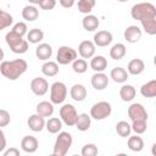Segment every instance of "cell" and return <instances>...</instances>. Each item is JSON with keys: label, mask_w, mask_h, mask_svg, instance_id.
Instances as JSON below:
<instances>
[{"label": "cell", "mask_w": 156, "mask_h": 156, "mask_svg": "<svg viewBox=\"0 0 156 156\" xmlns=\"http://www.w3.org/2000/svg\"><path fill=\"white\" fill-rule=\"evenodd\" d=\"M28 68L27 61L23 58H16L12 61H1L0 73L9 80L18 79Z\"/></svg>", "instance_id": "1"}, {"label": "cell", "mask_w": 156, "mask_h": 156, "mask_svg": "<svg viewBox=\"0 0 156 156\" xmlns=\"http://www.w3.org/2000/svg\"><path fill=\"white\" fill-rule=\"evenodd\" d=\"M130 16L133 20L143 21L147 18L156 17V7L151 2H138L130 10Z\"/></svg>", "instance_id": "2"}, {"label": "cell", "mask_w": 156, "mask_h": 156, "mask_svg": "<svg viewBox=\"0 0 156 156\" xmlns=\"http://www.w3.org/2000/svg\"><path fill=\"white\" fill-rule=\"evenodd\" d=\"M72 143H73V139L68 132H58V135L54 144L52 154L55 156H65L71 149Z\"/></svg>", "instance_id": "3"}, {"label": "cell", "mask_w": 156, "mask_h": 156, "mask_svg": "<svg viewBox=\"0 0 156 156\" xmlns=\"http://www.w3.org/2000/svg\"><path fill=\"white\" fill-rule=\"evenodd\" d=\"M67 98V87L62 82H55L50 87V101L54 105L62 104Z\"/></svg>", "instance_id": "4"}, {"label": "cell", "mask_w": 156, "mask_h": 156, "mask_svg": "<svg viewBox=\"0 0 156 156\" xmlns=\"http://www.w3.org/2000/svg\"><path fill=\"white\" fill-rule=\"evenodd\" d=\"M112 112L111 104L107 101H99L94 104L90 108V117L96 121H102L107 118Z\"/></svg>", "instance_id": "5"}, {"label": "cell", "mask_w": 156, "mask_h": 156, "mask_svg": "<svg viewBox=\"0 0 156 156\" xmlns=\"http://www.w3.org/2000/svg\"><path fill=\"white\" fill-rule=\"evenodd\" d=\"M77 58V51L67 45H62L58 48L56 54V62L58 65H68L72 63Z\"/></svg>", "instance_id": "6"}, {"label": "cell", "mask_w": 156, "mask_h": 156, "mask_svg": "<svg viewBox=\"0 0 156 156\" xmlns=\"http://www.w3.org/2000/svg\"><path fill=\"white\" fill-rule=\"evenodd\" d=\"M77 117H78V112L72 104H63L62 107L60 108V118L62 123H65L66 126L68 127L74 126Z\"/></svg>", "instance_id": "7"}, {"label": "cell", "mask_w": 156, "mask_h": 156, "mask_svg": "<svg viewBox=\"0 0 156 156\" xmlns=\"http://www.w3.org/2000/svg\"><path fill=\"white\" fill-rule=\"evenodd\" d=\"M30 90L37 96H43L49 90V83L45 78L35 77L30 80Z\"/></svg>", "instance_id": "8"}, {"label": "cell", "mask_w": 156, "mask_h": 156, "mask_svg": "<svg viewBox=\"0 0 156 156\" xmlns=\"http://www.w3.org/2000/svg\"><path fill=\"white\" fill-rule=\"evenodd\" d=\"M128 117L132 121H135V119H146L147 121V112L141 104L134 102L128 107Z\"/></svg>", "instance_id": "9"}, {"label": "cell", "mask_w": 156, "mask_h": 156, "mask_svg": "<svg viewBox=\"0 0 156 156\" xmlns=\"http://www.w3.org/2000/svg\"><path fill=\"white\" fill-rule=\"evenodd\" d=\"M113 37H112V33L108 32V30H99L94 34V40L93 43L95 44V46H100V48H104V46H107L111 44Z\"/></svg>", "instance_id": "10"}, {"label": "cell", "mask_w": 156, "mask_h": 156, "mask_svg": "<svg viewBox=\"0 0 156 156\" xmlns=\"http://www.w3.org/2000/svg\"><path fill=\"white\" fill-rule=\"evenodd\" d=\"M38 146H39L38 139L33 135H26L21 140V147L27 154H34L38 150Z\"/></svg>", "instance_id": "11"}, {"label": "cell", "mask_w": 156, "mask_h": 156, "mask_svg": "<svg viewBox=\"0 0 156 156\" xmlns=\"http://www.w3.org/2000/svg\"><path fill=\"white\" fill-rule=\"evenodd\" d=\"M95 44L91 40H83L78 46V52L82 58H91L95 55Z\"/></svg>", "instance_id": "12"}, {"label": "cell", "mask_w": 156, "mask_h": 156, "mask_svg": "<svg viewBox=\"0 0 156 156\" xmlns=\"http://www.w3.org/2000/svg\"><path fill=\"white\" fill-rule=\"evenodd\" d=\"M27 124L29 127L30 130L33 132H41L45 128V117L40 116L39 113H34L32 116H29Z\"/></svg>", "instance_id": "13"}, {"label": "cell", "mask_w": 156, "mask_h": 156, "mask_svg": "<svg viewBox=\"0 0 156 156\" xmlns=\"http://www.w3.org/2000/svg\"><path fill=\"white\" fill-rule=\"evenodd\" d=\"M124 39L126 41L130 43V44H134V43H138L141 38V29L138 27V26H129L124 29Z\"/></svg>", "instance_id": "14"}, {"label": "cell", "mask_w": 156, "mask_h": 156, "mask_svg": "<svg viewBox=\"0 0 156 156\" xmlns=\"http://www.w3.org/2000/svg\"><path fill=\"white\" fill-rule=\"evenodd\" d=\"M91 85L95 90H104L108 85V77L104 72H95L91 77Z\"/></svg>", "instance_id": "15"}, {"label": "cell", "mask_w": 156, "mask_h": 156, "mask_svg": "<svg viewBox=\"0 0 156 156\" xmlns=\"http://www.w3.org/2000/svg\"><path fill=\"white\" fill-rule=\"evenodd\" d=\"M144 69H145V63L141 58H133L128 62V66H127L128 74L139 76L144 72Z\"/></svg>", "instance_id": "16"}, {"label": "cell", "mask_w": 156, "mask_h": 156, "mask_svg": "<svg viewBox=\"0 0 156 156\" xmlns=\"http://www.w3.org/2000/svg\"><path fill=\"white\" fill-rule=\"evenodd\" d=\"M35 56L37 58L41 60V61H48L51 56H52V48L50 44L46 43H41L37 46L35 49Z\"/></svg>", "instance_id": "17"}, {"label": "cell", "mask_w": 156, "mask_h": 156, "mask_svg": "<svg viewBox=\"0 0 156 156\" xmlns=\"http://www.w3.org/2000/svg\"><path fill=\"white\" fill-rule=\"evenodd\" d=\"M82 26L87 32H94V30H96L99 28L100 21H99V18L96 16L88 13V15L84 16V18L82 21Z\"/></svg>", "instance_id": "18"}, {"label": "cell", "mask_w": 156, "mask_h": 156, "mask_svg": "<svg viewBox=\"0 0 156 156\" xmlns=\"http://www.w3.org/2000/svg\"><path fill=\"white\" fill-rule=\"evenodd\" d=\"M87 89L83 84H74L69 90V95L74 101H83L87 98Z\"/></svg>", "instance_id": "19"}, {"label": "cell", "mask_w": 156, "mask_h": 156, "mask_svg": "<svg viewBox=\"0 0 156 156\" xmlns=\"http://www.w3.org/2000/svg\"><path fill=\"white\" fill-rule=\"evenodd\" d=\"M128 77H129V74L123 67H115L111 69V73H110V78L115 83H124V82H127Z\"/></svg>", "instance_id": "20"}, {"label": "cell", "mask_w": 156, "mask_h": 156, "mask_svg": "<svg viewBox=\"0 0 156 156\" xmlns=\"http://www.w3.org/2000/svg\"><path fill=\"white\" fill-rule=\"evenodd\" d=\"M74 126L80 132L88 130L90 128V126H91V117H90V115H88V113H80V115H78Z\"/></svg>", "instance_id": "21"}, {"label": "cell", "mask_w": 156, "mask_h": 156, "mask_svg": "<svg viewBox=\"0 0 156 156\" xmlns=\"http://www.w3.org/2000/svg\"><path fill=\"white\" fill-rule=\"evenodd\" d=\"M90 67L95 72H104L107 68V60L101 55L93 56L90 60Z\"/></svg>", "instance_id": "22"}, {"label": "cell", "mask_w": 156, "mask_h": 156, "mask_svg": "<svg viewBox=\"0 0 156 156\" xmlns=\"http://www.w3.org/2000/svg\"><path fill=\"white\" fill-rule=\"evenodd\" d=\"M128 149L134 151V152H140L144 149V140L141 139V136H139V134L135 135H129L128 136V141H127Z\"/></svg>", "instance_id": "23"}, {"label": "cell", "mask_w": 156, "mask_h": 156, "mask_svg": "<svg viewBox=\"0 0 156 156\" xmlns=\"http://www.w3.org/2000/svg\"><path fill=\"white\" fill-rule=\"evenodd\" d=\"M58 63L55 61H45L41 66V72L46 77H55L58 73Z\"/></svg>", "instance_id": "24"}, {"label": "cell", "mask_w": 156, "mask_h": 156, "mask_svg": "<svg viewBox=\"0 0 156 156\" xmlns=\"http://www.w3.org/2000/svg\"><path fill=\"white\" fill-rule=\"evenodd\" d=\"M135 95H136V90H135V88L133 87V85H130V84H124V85H122L121 87V89H119V96H121V99L123 100V101H132L134 98H135Z\"/></svg>", "instance_id": "25"}, {"label": "cell", "mask_w": 156, "mask_h": 156, "mask_svg": "<svg viewBox=\"0 0 156 156\" xmlns=\"http://www.w3.org/2000/svg\"><path fill=\"white\" fill-rule=\"evenodd\" d=\"M37 113L43 117H51L54 113V104L51 101H40L37 105Z\"/></svg>", "instance_id": "26"}, {"label": "cell", "mask_w": 156, "mask_h": 156, "mask_svg": "<svg viewBox=\"0 0 156 156\" xmlns=\"http://www.w3.org/2000/svg\"><path fill=\"white\" fill-rule=\"evenodd\" d=\"M45 128L51 134H56V133L61 132V129H62V121H61V118H57V117L49 118L45 122Z\"/></svg>", "instance_id": "27"}, {"label": "cell", "mask_w": 156, "mask_h": 156, "mask_svg": "<svg viewBox=\"0 0 156 156\" xmlns=\"http://www.w3.org/2000/svg\"><path fill=\"white\" fill-rule=\"evenodd\" d=\"M126 52H127L126 45L122 44V43H117L110 49V56H111L112 60H116V61L122 60L126 56Z\"/></svg>", "instance_id": "28"}, {"label": "cell", "mask_w": 156, "mask_h": 156, "mask_svg": "<svg viewBox=\"0 0 156 156\" xmlns=\"http://www.w3.org/2000/svg\"><path fill=\"white\" fill-rule=\"evenodd\" d=\"M140 94L144 98H155L156 96V80L152 79L143 84L140 88Z\"/></svg>", "instance_id": "29"}, {"label": "cell", "mask_w": 156, "mask_h": 156, "mask_svg": "<svg viewBox=\"0 0 156 156\" xmlns=\"http://www.w3.org/2000/svg\"><path fill=\"white\" fill-rule=\"evenodd\" d=\"M22 17L28 22H33L39 17V11L34 5H27L22 10Z\"/></svg>", "instance_id": "30"}, {"label": "cell", "mask_w": 156, "mask_h": 156, "mask_svg": "<svg viewBox=\"0 0 156 156\" xmlns=\"http://www.w3.org/2000/svg\"><path fill=\"white\" fill-rule=\"evenodd\" d=\"M44 39V32L39 28H33L27 32V41L30 44H39Z\"/></svg>", "instance_id": "31"}, {"label": "cell", "mask_w": 156, "mask_h": 156, "mask_svg": "<svg viewBox=\"0 0 156 156\" xmlns=\"http://www.w3.org/2000/svg\"><path fill=\"white\" fill-rule=\"evenodd\" d=\"M116 132L119 136L122 138H127L132 133V128H130V124L126 121H119L117 124H116Z\"/></svg>", "instance_id": "32"}, {"label": "cell", "mask_w": 156, "mask_h": 156, "mask_svg": "<svg viewBox=\"0 0 156 156\" xmlns=\"http://www.w3.org/2000/svg\"><path fill=\"white\" fill-rule=\"evenodd\" d=\"M95 4H96V0H78V10L79 12L88 15L93 11Z\"/></svg>", "instance_id": "33"}, {"label": "cell", "mask_w": 156, "mask_h": 156, "mask_svg": "<svg viewBox=\"0 0 156 156\" xmlns=\"http://www.w3.org/2000/svg\"><path fill=\"white\" fill-rule=\"evenodd\" d=\"M143 29L149 34V35H155L156 34V17L155 18H147L140 21Z\"/></svg>", "instance_id": "34"}, {"label": "cell", "mask_w": 156, "mask_h": 156, "mask_svg": "<svg viewBox=\"0 0 156 156\" xmlns=\"http://www.w3.org/2000/svg\"><path fill=\"white\" fill-rule=\"evenodd\" d=\"M132 130L135 133V134H143L146 132V128H147V124H146V119H135V121H132Z\"/></svg>", "instance_id": "35"}, {"label": "cell", "mask_w": 156, "mask_h": 156, "mask_svg": "<svg viewBox=\"0 0 156 156\" xmlns=\"http://www.w3.org/2000/svg\"><path fill=\"white\" fill-rule=\"evenodd\" d=\"M72 68L76 73L80 74V73H84L87 72L88 69V63L85 61V58H76L73 62H72Z\"/></svg>", "instance_id": "36"}, {"label": "cell", "mask_w": 156, "mask_h": 156, "mask_svg": "<svg viewBox=\"0 0 156 156\" xmlns=\"http://www.w3.org/2000/svg\"><path fill=\"white\" fill-rule=\"evenodd\" d=\"M12 22H13V17L9 12H6V11L0 12V30L10 27L12 24Z\"/></svg>", "instance_id": "37"}, {"label": "cell", "mask_w": 156, "mask_h": 156, "mask_svg": "<svg viewBox=\"0 0 156 156\" xmlns=\"http://www.w3.org/2000/svg\"><path fill=\"white\" fill-rule=\"evenodd\" d=\"M22 39H23V37H21V35H18V34L13 33L12 30L7 32L6 35H5V41H6V44L9 45V48H12V46L16 45L17 43H20Z\"/></svg>", "instance_id": "38"}, {"label": "cell", "mask_w": 156, "mask_h": 156, "mask_svg": "<svg viewBox=\"0 0 156 156\" xmlns=\"http://www.w3.org/2000/svg\"><path fill=\"white\" fill-rule=\"evenodd\" d=\"M10 50L12 51V52H15V54H24V52H27V50H28V41L26 40V39H22L20 43H17L16 45H13L12 48H10Z\"/></svg>", "instance_id": "39"}, {"label": "cell", "mask_w": 156, "mask_h": 156, "mask_svg": "<svg viewBox=\"0 0 156 156\" xmlns=\"http://www.w3.org/2000/svg\"><path fill=\"white\" fill-rule=\"evenodd\" d=\"M82 155L83 156H95V155H98V146L95 144H85L82 147Z\"/></svg>", "instance_id": "40"}, {"label": "cell", "mask_w": 156, "mask_h": 156, "mask_svg": "<svg viewBox=\"0 0 156 156\" xmlns=\"http://www.w3.org/2000/svg\"><path fill=\"white\" fill-rule=\"evenodd\" d=\"M13 33H16V34H18V35H21V37H23V35H26L27 34V32H28V28H27V24L24 23V22H17L16 24H13V27H12V29H11Z\"/></svg>", "instance_id": "41"}, {"label": "cell", "mask_w": 156, "mask_h": 156, "mask_svg": "<svg viewBox=\"0 0 156 156\" xmlns=\"http://www.w3.org/2000/svg\"><path fill=\"white\" fill-rule=\"evenodd\" d=\"M10 121H11L10 113L6 110H0V128L9 126L10 124Z\"/></svg>", "instance_id": "42"}, {"label": "cell", "mask_w": 156, "mask_h": 156, "mask_svg": "<svg viewBox=\"0 0 156 156\" xmlns=\"http://www.w3.org/2000/svg\"><path fill=\"white\" fill-rule=\"evenodd\" d=\"M56 6V0H41L39 4V7L45 11H50Z\"/></svg>", "instance_id": "43"}, {"label": "cell", "mask_w": 156, "mask_h": 156, "mask_svg": "<svg viewBox=\"0 0 156 156\" xmlns=\"http://www.w3.org/2000/svg\"><path fill=\"white\" fill-rule=\"evenodd\" d=\"M4 156H20V150L16 147H10L7 150H4Z\"/></svg>", "instance_id": "44"}, {"label": "cell", "mask_w": 156, "mask_h": 156, "mask_svg": "<svg viewBox=\"0 0 156 156\" xmlns=\"http://www.w3.org/2000/svg\"><path fill=\"white\" fill-rule=\"evenodd\" d=\"M6 147V138H5V133L1 130L0 128V152H2Z\"/></svg>", "instance_id": "45"}, {"label": "cell", "mask_w": 156, "mask_h": 156, "mask_svg": "<svg viewBox=\"0 0 156 156\" xmlns=\"http://www.w3.org/2000/svg\"><path fill=\"white\" fill-rule=\"evenodd\" d=\"M60 1V5L65 9H71L73 5H74V1L76 0H58Z\"/></svg>", "instance_id": "46"}, {"label": "cell", "mask_w": 156, "mask_h": 156, "mask_svg": "<svg viewBox=\"0 0 156 156\" xmlns=\"http://www.w3.org/2000/svg\"><path fill=\"white\" fill-rule=\"evenodd\" d=\"M28 1H29V2L32 4V5H39L41 0H28Z\"/></svg>", "instance_id": "47"}, {"label": "cell", "mask_w": 156, "mask_h": 156, "mask_svg": "<svg viewBox=\"0 0 156 156\" xmlns=\"http://www.w3.org/2000/svg\"><path fill=\"white\" fill-rule=\"evenodd\" d=\"M4 56H5V54H4V50L0 48V62L4 60Z\"/></svg>", "instance_id": "48"}, {"label": "cell", "mask_w": 156, "mask_h": 156, "mask_svg": "<svg viewBox=\"0 0 156 156\" xmlns=\"http://www.w3.org/2000/svg\"><path fill=\"white\" fill-rule=\"evenodd\" d=\"M117 1H119V2H127L128 0H117Z\"/></svg>", "instance_id": "49"}, {"label": "cell", "mask_w": 156, "mask_h": 156, "mask_svg": "<svg viewBox=\"0 0 156 156\" xmlns=\"http://www.w3.org/2000/svg\"><path fill=\"white\" fill-rule=\"evenodd\" d=\"M1 11H2V9H1V7H0V12H1Z\"/></svg>", "instance_id": "50"}]
</instances>
